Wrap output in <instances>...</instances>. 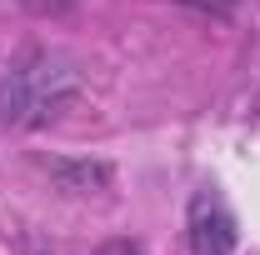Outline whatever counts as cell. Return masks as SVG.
Listing matches in <instances>:
<instances>
[{
	"label": "cell",
	"mask_w": 260,
	"mask_h": 255,
	"mask_svg": "<svg viewBox=\"0 0 260 255\" xmlns=\"http://www.w3.org/2000/svg\"><path fill=\"white\" fill-rule=\"evenodd\" d=\"M75 95V70L60 55H20L15 65H5L0 75V115L15 125H45L65 110V100Z\"/></svg>",
	"instance_id": "obj_1"
},
{
	"label": "cell",
	"mask_w": 260,
	"mask_h": 255,
	"mask_svg": "<svg viewBox=\"0 0 260 255\" xmlns=\"http://www.w3.org/2000/svg\"><path fill=\"white\" fill-rule=\"evenodd\" d=\"M185 235L190 255H230L235 250V215L215 190H195L185 210Z\"/></svg>",
	"instance_id": "obj_2"
},
{
	"label": "cell",
	"mask_w": 260,
	"mask_h": 255,
	"mask_svg": "<svg viewBox=\"0 0 260 255\" xmlns=\"http://www.w3.org/2000/svg\"><path fill=\"white\" fill-rule=\"evenodd\" d=\"M25 10H35V15H60V10H70L75 0H20Z\"/></svg>",
	"instance_id": "obj_3"
},
{
	"label": "cell",
	"mask_w": 260,
	"mask_h": 255,
	"mask_svg": "<svg viewBox=\"0 0 260 255\" xmlns=\"http://www.w3.org/2000/svg\"><path fill=\"white\" fill-rule=\"evenodd\" d=\"M100 255H140V250H135V245H125V240H115V245H105Z\"/></svg>",
	"instance_id": "obj_4"
}]
</instances>
